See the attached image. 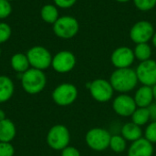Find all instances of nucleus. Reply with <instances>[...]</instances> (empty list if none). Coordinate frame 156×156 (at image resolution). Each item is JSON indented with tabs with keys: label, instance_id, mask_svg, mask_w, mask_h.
Instances as JSON below:
<instances>
[{
	"label": "nucleus",
	"instance_id": "bb28decb",
	"mask_svg": "<svg viewBox=\"0 0 156 156\" xmlns=\"http://www.w3.org/2000/svg\"><path fill=\"white\" fill-rule=\"evenodd\" d=\"M145 139L152 144H156V122H151L145 130Z\"/></svg>",
	"mask_w": 156,
	"mask_h": 156
},
{
	"label": "nucleus",
	"instance_id": "6e6552de",
	"mask_svg": "<svg viewBox=\"0 0 156 156\" xmlns=\"http://www.w3.org/2000/svg\"><path fill=\"white\" fill-rule=\"evenodd\" d=\"M88 87L92 98L99 102H107L113 96L114 90L110 80L97 79L90 82Z\"/></svg>",
	"mask_w": 156,
	"mask_h": 156
},
{
	"label": "nucleus",
	"instance_id": "20e7f679",
	"mask_svg": "<svg viewBox=\"0 0 156 156\" xmlns=\"http://www.w3.org/2000/svg\"><path fill=\"white\" fill-rule=\"evenodd\" d=\"M70 134L69 129L62 124L52 126L47 134L48 145L55 151H62L69 146Z\"/></svg>",
	"mask_w": 156,
	"mask_h": 156
},
{
	"label": "nucleus",
	"instance_id": "e433bc0d",
	"mask_svg": "<svg viewBox=\"0 0 156 156\" xmlns=\"http://www.w3.org/2000/svg\"><path fill=\"white\" fill-rule=\"evenodd\" d=\"M0 56H1V48H0Z\"/></svg>",
	"mask_w": 156,
	"mask_h": 156
},
{
	"label": "nucleus",
	"instance_id": "b1692460",
	"mask_svg": "<svg viewBox=\"0 0 156 156\" xmlns=\"http://www.w3.org/2000/svg\"><path fill=\"white\" fill-rule=\"evenodd\" d=\"M137 9L141 11H150L156 6V0H133Z\"/></svg>",
	"mask_w": 156,
	"mask_h": 156
},
{
	"label": "nucleus",
	"instance_id": "7c9ffc66",
	"mask_svg": "<svg viewBox=\"0 0 156 156\" xmlns=\"http://www.w3.org/2000/svg\"><path fill=\"white\" fill-rule=\"evenodd\" d=\"M149 112H150V119L153 120V122H156V102L152 103L148 107Z\"/></svg>",
	"mask_w": 156,
	"mask_h": 156
},
{
	"label": "nucleus",
	"instance_id": "2f4dec72",
	"mask_svg": "<svg viewBox=\"0 0 156 156\" xmlns=\"http://www.w3.org/2000/svg\"><path fill=\"white\" fill-rule=\"evenodd\" d=\"M5 119H6V116H5V112H4L3 110L0 109V122L4 121V120H5Z\"/></svg>",
	"mask_w": 156,
	"mask_h": 156
},
{
	"label": "nucleus",
	"instance_id": "1a4fd4ad",
	"mask_svg": "<svg viewBox=\"0 0 156 156\" xmlns=\"http://www.w3.org/2000/svg\"><path fill=\"white\" fill-rule=\"evenodd\" d=\"M154 27L153 24L147 20H140L136 22L130 30L131 39L136 43H148L153 38L154 34Z\"/></svg>",
	"mask_w": 156,
	"mask_h": 156
},
{
	"label": "nucleus",
	"instance_id": "0eeeda50",
	"mask_svg": "<svg viewBox=\"0 0 156 156\" xmlns=\"http://www.w3.org/2000/svg\"><path fill=\"white\" fill-rule=\"evenodd\" d=\"M78 98V89L71 83H62L52 92V99L58 106H69Z\"/></svg>",
	"mask_w": 156,
	"mask_h": 156
},
{
	"label": "nucleus",
	"instance_id": "f8f14e48",
	"mask_svg": "<svg viewBox=\"0 0 156 156\" xmlns=\"http://www.w3.org/2000/svg\"><path fill=\"white\" fill-rule=\"evenodd\" d=\"M134 58V52L129 47H119L111 56L112 63L116 69L130 68L133 63Z\"/></svg>",
	"mask_w": 156,
	"mask_h": 156
},
{
	"label": "nucleus",
	"instance_id": "c85d7f7f",
	"mask_svg": "<svg viewBox=\"0 0 156 156\" xmlns=\"http://www.w3.org/2000/svg\"><path fill=\"white\" fill-rule=\"evenodd\" d=\"M53 1L56 6L59 8H63V9L72 7L77 2V0H53Z\"/></svg>",
	"mask_w": 156,
	"mask_h": 156
},
{
	"label": "nucleus",
	"instance_id": "f257e3e1",
	"mask_svg": "<svg viewBox=\"0 0 156 156\" xmlns=\"http://www.w3.org/2000/svg\"><path fill=\"white\" fill-rule=\"evenodd\" d=\"M110 82L114 90L126 93L136 87L138 78L135 70L131 68L116 69L111 75Z\"/></svg>",
	"mask_w": 156,
	"mask_h": 156
},
{
	"label": "nucleus",
	"instance_id": "c9c22d12",
	"mask_svg": "<svg viewBox=\"0 0 156 156\" xmlns=\"http://www.w3.org/2000/svg\"><path fill=\"white\" fill-rule=\"evenodd\" d=\"M7 1H9V2H11V1H14V0H7Z\"/></svg>",
	"mask_w": 156,
	"mask_h": 156
},
{
	"label": "nucleus",
	"instance_id": "9d476101",
	"mask_svg": "<svg viewBox=\"0 0 156 156\" xmlns=\"http://www.w3.org/2000/svg\"><path fill=\"white\" fill-rule=\"evenodd\" d=\"M76 57L69 50H61L52 58L51 67L58 73H68L76 66Z\"/></svg>",
	"mask_w": 156,
	"mask_h": 156
},
{
	"label": "nucleus",
	"instance_id": "9b49d317",
	"mask_svg": "<svg viewBox=\"0 0 156 156\" xmlns=\"http://www.w3.org/2000/svg\"><path fill=\"white\" fill-rule=\"evenodd\" d=\"M138 81L143 85L153 87L156 84V61L154 59H148L142 61L135 69Z\"/></svg>",
	"mask_w": 156,
	"mask_h": 156
},
{
	"label": "nucleus",
	"instance_id": "393cba45",
	"mask_svg": "<svg viewBox=\"0 0 156 156\" xmlns=\"http://www.w3.org/2000/svg\"><path fill=\"white\" fill-rule=\"evenodd\" d=\"M12 35L11 27L5 22H0V44L5 43Z\"/></svg>",
	"mask_w": 156,
	"mask_h": 156
},
{
	"label": "nucleus",
	"instance_id": "a878e982",
	"mask_svg": "<svg viewBox=\"0 0 156 156\" xmlns=\"http://www.w3.org/2000/svg\"><path fill=\"white\" fill-rule=\"evenodd\" d=\"M12 13L11 2L7 0H0V19L8 17Z\"/></svg>",
	"mask_w": 156,
	"mask_h": 156
},
{
	"label": "nucleus",
	"instance_id": "6ab92c4d",
	"mask_svg": "<svg viewBox=\"0 0 156 156\" xmlns=\"http://www.w3.org/2000/svg\"><path fill=\"white\" fill-rule=\"evenodd\" d=\"M143 131L141 129V126L132 122L125 123L122 128V136L126 140L130 142H134L140 138H142Z\"/></svg>",
	"mask_w": 156,
	"mask_h": 156
},
{
	"label": "nucleus",
	"instance_id": "ddd939ff",
	"mask_svg": "<svg viewBox=\"0 0 156 156\" xmlns=\"http://www.w3.org/2000/svg\"><path fill=\"white\" fill-rule=\"evenodd\" d=\"M112 108L118 115L122 117H128L133 115V113L137 109V105L133 98L123 93L114 99Z\"/></svg>",
	"mask_w": 156,
	"mask_h": 156
},
{
	"label": "nucleus",
	"instance_id": "f704fd0d",
	"mask_svg": "<svg viewBox=\"0 0 156 156\" xmlns=\"http://www.w3.org/2000/svg\"><path fill=\"white\" fill-rule=\"evenodd\" d=\"M116 1L119 2V3H127V2H129L131 0H116Z\"/></svg>",
	"mask_w": 156,
	"mask_h": 156
},
{
	"label": "nucleus",
	"instance_id": "dca6fc26",
	"mask_svg": "<svg viewBox=\"0 0 156 156\" xmlns=\"http://www.w3.org/2000/svg\"><path fill=\"white\" fill-rule=\"evenodd\" d=\"M15 91L13 80L5 75H0V103L9 101Z\"/></svg>",
	"mask_w": 156,
	"mask_h": 156
},
{
	"label": "nucleus",
	"instance_id": "423d86ee",
	"mask_svg": "<svg viewBox=\"0 0 156 156\" xmlns=\"http://www.w3.org/2000/svg\"><path fill=\"white\" fill-rule=\"evenodd\" d=\"M112 135L111 133L102 128H93L90 129L86 133V144L88 146L96 152H101L110 147V141Z\"/></svg>",
	"mask_w": 156,
	"mask_h": 156
},
{
	"label": "nucleus",
	"instance_id": "cd10ccee",
	"mask_svg": "<svg viewBox=\"0 0 156 156\" xmlns=\"http://www.w3.org/2000/svg\"><path fill=\"white\" fill-rule=\"evenodd\" d=\"M15 149L11 143L0 142V156H14Z\"/></svg>",
	"mask_w": 156,
	"mask_h": 156
},
{
	"label": "nucleus",
	"instance_id": "39448f33",
	"mask_svg": "<svg viewBox=\"0 0 156 156\" xmlns=\"http://www.w3.org/2000/svg\"><path fill=\"white\" fill-rule=\"evenodd\" d=\"M27 57L31 68L43 71L51 66L53 58L50 51L42 46H34L30 48L27 52Z\"/></svg>",
	"mask_w": 156,
	"mask_h": 156
},
{
	"label": "nucleus",
	"instance_id": "f03ea898",
	"mask_svg": "<svg viewBox=\"0 0 156 156\" xmlns=\"http://www.w3.org/2000/svg\"><path fill=\"white\" fill-rule=\"evenodd\" d=\"M21 85L27 93L38 94L47 85V77L43 70L30 68L21 74Z\"/></svg>",
	"mask_w": 156,
	"mask_h": 156
},
{
	"label": "nucleus",
	"instance_id": "473e14b6",
	"mask_svg": "<svg viewBox=\"0 0 156 156\" xmlns=\"http://www.w3.org/2000/svg\"><path fill=\"white\" fill-rule=\"evenodd\" d=\"M152 42H153V45L156 48V31L154 32V36H153V38H152Z\"/></svg>",
	"mask_w": 156,
	"mask_h": 156
},
{
	"label": "nucleus",
	"instance_id": "c756f323",
	"mask_svg": "<svg viewBox=\"0 0 156 156\" xmlns=\"http://www.w3.org/2000/svg\"><path fill=\"white\" fill-rule=\"evenodd\" d=\"M61 156H80V153L73 146H67L61 151Z\"/></svg>",
	"mask_w": 156,
	"mask_h": 156
},
{
	"label": "nucleus",
	"instance_id": "aec40b11",
	"mask_svg": "<svg viewBox=\"0 0 156 156\" xmlns=\"http://www.w3.org/2000/svg\"><path fill=\"white\" fill-rule=\"evenodd\" d=\"M40 16L44 22L53 25L59 17L58 6L52 4H47L43 5L40 10Z\"/></svg>",
	"mask_w": 156,
	"mask_h": 156
},
{
	"label": "nucleus",
	"instance_id": "f3484780",
	"mask_svg": "<svg viewBox=\"0 0 156 156\" xmlns=\"http://www.w3.org/2000/svg\"><path fill=\"white\" fill-rule=\"evenodd\" d=\"M16 134V129L14 122L5 119L0 122V142L4 143H11Z\"/></svg>",
	"mask_w": 156,
	"mask_h": 156
},
{
	"label": "nucleus",
	"instance_id": "7ed1b4c3",
	"mask_svg": "<svg viewBox=\"0 0 156 156\" xmlns=\"http://www.w3.org/2000/svg\"><path fill=\"white\" fill-rule=\"evenodd\" d=\"M80 30L79 21L70 16H59L53 24L54 34L62 39H70L74 37Z\"/></svg>",
	"mask_w": 156,
	"mask_h": 156
},
{
	"label": "nucleus",
	"instance_id": "5701e85b",
	"mask_svg": "<svg viewBox=\"0 0 156 156\" xmlns=\"http://www.w3.org/2000/svg\"><path fill=\"white\" fill-rule=\"evenodd\" d=\"M126 140L120 135H112L110 141V147L115 153H122L126 149Z\"/></svg>",
	"mask_w": 156,
	"mask_h": 156
},
{
	"label": "nucleus",
	"instance_id": "72a5a7b5",
	"mask_svg": "<svg viewBox=\"0 0 156 156\" xmlns=\"http://www.w3.org/2000/svg\"><path fill=\"white\" fill-rule=\"evenodd\" d=\"M152 88H153V93H154V100H155L156 101V84L154 85Z\"/></svg>",
	"mask_w": 156,
	"mask_h": 156
},
{
	"label": "nucleus",
	"instance_id": "2eb2a0df",
	"mask_svg": "<svg viewBox=\"0 0 156 156\" xmlns=\"http://www.w3.org/2000/svg\"><path fill=\"white\" fill-rule=\"evenodd\" d=\"M133 99L138 108H148L154 101L153 88L143 85L138 89Z\"/></svg>",
	"mask_w": 156,
	"mask_h": 156
},
{
	"label": "nucleus",
	"instance_id": "4468645a",
	"mask_svg": "<svg viewBox=\"0 0 156 156\" xmlns=\"http://www.w3.org/2000/svg\"><path fill=\"white\" fill-rule=\"evenodd\" d=\"M153 144L143 137L133 142L128 150V156H153Z\"/></svg>",
	"mask_w": 156,
	"mask_h": 156
},
{
	"label": "nucleus",
	"instance_id": "412c9836",
	"mask_svg": "<svg viewBox=\"0 0 156 156\" xmlns=\"http://www.w3.org/2000/svg\"><path fill=\"white\" fill-rule=\"evenodd\" d=\"M133 52H134V57L137 59H139L141 62L150 59L152 56V48L148 43L136 44Z\"/></svg>",
	"mask_w": 156,
	"mask_h": 156
},
{
	"label": "nucleus",
	"instance_id": "a211bd4d",
	"mask_svg": "<svg viewBox=\"0 0 156 156\" xmlns=\"http://www.w3.org/2000/svg\"><path fill=\"white\" fill-rule=\"evenodd\" d=\"M10 65H11V68L19 74H23L24 72H26L27 69L31 68L28 58L27 57V54H23V53L14 54L11 57Z\"/></svg>",
	"mask_w": 156,
	"mask_h": 156
},
{
	"label": "nucleus",
	"instance_id": "4be33fe9",
	"mask_svg": "<svg viewBox=\"0 0 156 156\" xmlns=\"http://www.w3.org/2000/svg\"><path fill=\"white\" fill-rule=\"evenodd\" d=\"M150 120V112L148 108H138L132 115V121L133 123L143 126L146 124Z\"/></svg>",
	"mask_w": 156,
	"mask_h": 156
}]
</instances>
